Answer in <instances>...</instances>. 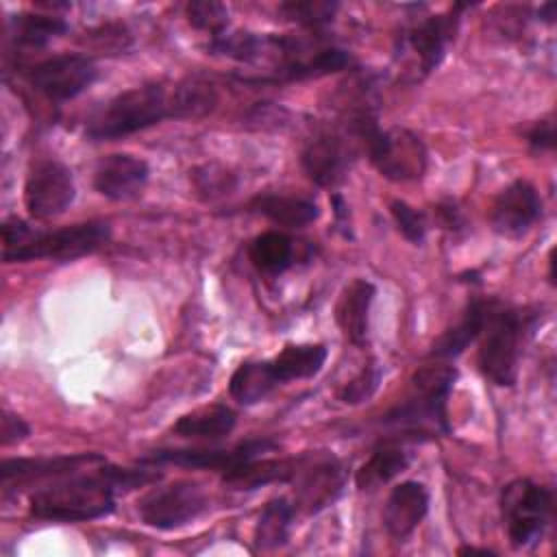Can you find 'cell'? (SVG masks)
Returning a JSON list of instances; mask_svg holds the SVG:
<instances>
[{"instance_id": "cell-7", "label": "cell", "mask_w": 557, "mask_h": 557, "mask_svg": "<svg viewBox=\"0 0 557 557\" xmlns=\"http://www.w3.org/2000/svg\"><path fill=\"white\" fill-rule=\"evenodd\" d=\"M553 490L531 479H513L500 492V516L513 548L535 546L553 522Z\"/></svg>"}, {"instance_id": "cell-27", "label": "cell", "mask_w": 557, "mask_h": 557, "mask_svg": "<svg viewBox=\"0 0 557 557\" xmlns=\"http://www.w3.org/2000/svg\"><path fill=\"white\" fill-rule=\"evenodd\" d=\"M409 463H411V457L405 448L389 446V444L379 446L355 472V485L359 490H376L389 483L400 472H405Z\"/></svg>"}, {"instance_id": "cell-6", "label": "cell", "mask_w": 557, "mask_h": 557, "mask_svg": "<svg viewBox=\"0 0 557 557\" xmlns=\"http://www.w3.org/2000/svg\"><path fill=\"white\" fill-rule=\"evenodd\" d=\"M346 128L357 141L363 144L370 163L379 170L381 176L396 183L422 178L429 154L422 139L411 131L400 126L379 128L372 113L350 117L346 122Z\"/></svg>"}, {"instance_id": "cell-1", "label": "cell", "mask_w": 557, "mask_h": 557, "mask_svg": "<svg viewBox=\"0 0 557 557\" xmlns=\"http://www.w3.org/2000/svg\"><path fill=\"white\" fill-rule=\"evenodd\" d=\"M159 476V472L115 468L104 461L100 466L52 479V483L35 490L28 498V509L35 518L52 522L98 520L115 509L117 492L141 487Z\"/></svg>"}, {"instance_id": "cell-5", "label": "cell", "mask_w": 557, "mask_h": 557, "mask_svg": "<svg viewBox=\"0 0 557 557\" xmlns=\"http://www.w3.org/2000/svg\"><path fill=\"white\" fill-rule=\"evenodd\" d=\"M535 324V315L527 309L503 305L492 298L485 324L479 333L476 366L479 372L500 387H511L518 379L522 344Z\"/></svg>"}, {"instance_id": "cell-33", "label": "cell", "mask_w": 557, "mask_h": 557, "mask_svg": "<svg viewBox=\"0 0 557 557\" xmlns=\"http://www.w3.org/2000/svg\"><path fill=\"white\" fill-rule=\"evenodd\" d=\"M379 381H381V368L376 361H370L357 372V376L352 381H348L339 389V400L346 405H359L376 392Z\"/></svg>"}, {"instance_id": "cell-2", "label": "cell", "mask_w": 557, "mask_h": 557, "mask_svg": "<svg viewBox=\"0 0 557 557\" xmlns=\"http://www.w3.org/2000/svg\"><path fill=\"white\" fill-rule=\"evenodd\" d=\"M111 237L109 222L89 220L54 231H37L20 218L2 222V259L4 263L57 259L72 261L102 248Z\"/></svg>"}, {"instance_id": "cell-8", "label": "cell", "mask_w": 557, "mask_h": 557, "mask_svg": "<svg viewBox=\"0 0 557 557\" xmlns=\"http://www.w3.org/2000/svg\"><path fill=\"white\" fill-rule=\"evenodd\" d=\"M209 507V496L196 481H174L148 490L137 500L144 524L161 531L178 529L198 518Z\"/></svg>"}, {"instance_id": "cell-32", "label": "cell", "mask_w": 557, "mask_h": 557, "mask_svg": "<svg viewBox=\"0 0 557 557\" xmlns=\"http://www.w3.org/2000/svg\"><path fill=\"white\" fill-rule=\"evenodd\" d=\"M389 213L394 218L396 228L400 231V235L411 242V244H422L426 237V215L422 211H418L416 207H411L405 200H392L389 205Z\"/></svg>"}, {"instance_id": "cell-24", "label": "cell", "mask_w": 557, "mask_h": 557, "mask_svg": "<svg viewBox=\"0 0 557 557\" xmlns=\"http://www.w3.org/2000/svg\"><path fill=\"white\" fill-rule=\"evenodd\" d=\"M296 518V505L287 496H278L265 503L261 509L255 531L252 544L257 550H274L289 540L292 524Z\"/></svg>"}, {"instance_id": "cell-20", "label": "cell", "mask_w": 557, "mask_h": 557, "mask_svg": "<svg viewBox=\"0 0 557 557\" xmlns=\"http://www.w3.org/2000/svg\"><path fill=\"white\" fill-rule=\"evenodd\" d=\"M492 298H472L468 307L463 309L457 324L446 329L431 346L429 357L431 359H453L461 355L481 333L487 311H490Z\"/></svg>"}, {"instance_id": "cell-13", "label": "cell", "mask_w": 557, "mask_h": 557, "mask_svg": "<svg viewBox=\"0 0 557 557\" xmlns=\"http://www.w3.org/2000/svg\"><path fill=\"white\" fill-rule=\"evenodd\" d=\"M278 444L270 437H250L231 448H159L144 455L141 463H174L183 468L200 470H231L246 461L261 459L265 453L274 450Z\"/></svg>"}, {"instance_id": "cell-10", "label": "cell", "mask_w": 557, "mask_h": 557, "mask_svg": "<svg viewBox=\"0 0 557 557\" xmlns=\"http://www.w3.org/2000/svg\"><path fill=\"white\" fill-rule=\"evenodd\" d=\"M72 170L54 159L37 161L24 183V207L35 220H52L74 202Z\"/></svg>"}, {"instance_id": "cell-3", "label": "cell", "mask_w": 557, "mask_h": 557, "mask_svg": "<svg viewBox=\"0 0 557 557\" xmlns=\"http://www.w3.org/2000/svg\"><path fill=\"white\" fill-rule=\"evenodd\" d=\"M176 117L174 83H144L113 96L89 122L85 135L91 141H115Z\"/></svg>"}, {"instance_id": "cell-11", "label": "cell", "mask_w": 557, "mask_h": 557, "mask_svg": "<svg viewBox=\"0 0 557 557\" xmlns=\"http://www.w3.org/2000/svg\"><path fill=\"white\" fill-rule=\"evenodd\" d=\"M292 483H296V511L305 509L307 513H318L342 494L346 472L339 459L329 453H305L300 455Z\"/></svg>"}, {"instance_id": "cell-15", "label": "cell", "mask_w": 557, "mask_h": 557, "mask_svg": "<svg viewBox=\"0 0 557 557\" xmlns=\"http://www.w3.org/2000/svg\"><path fill=\"white\" fill-rule=\"evenodd\" d=\"M463 9H466V4H455L446 13L429 15L424 20H420L405 33V41L413 50V54L420 63L422 76H426L442 63L446 48L453 44V39L457 35Z\"/></svg>"}, {"instance_id": "cell-14", "label": "cell", "mask_w": 557, "mask_h": 557, "mask_svg": "<svg viewBox=\"0 0 557 557\" xmlns=\"http://www.w3.org/2000/svg\"><path fill=\"white\" fill-rule=\"evenodd\" d=\"M542 215V198L529 181L509 183L492 202L490 224L494 233L518 239L522 237Z\"/></svg>"}, {"instance_id": "cell-4", "label": "cell", "mask_w": 557, "mask_h": 557, "mask_svg": "<svg viewBox=\"0 0 557 557\" xmlns=\"http://www.w3.org/2000/svg\"><path fill=\"white\" fill-rule=\"evenodd\" d=\"M455 379L457 370L453 366H422L411 376L407 398L383 416V424L413 437L450 433L446 405Z\"/></svg>"}, {"instance_id": "cell-31", "label": "cell", "mask_w": 557, "mask_h": 557, "mask_svg": "<svg viewBox=\"0 0 557 557\" xmlns=\"http://www.w3.org/2000/svg\"><path fill=\"white\" fill-rule=\"evenodd\" d=\"M185 15L189 24L198 30L209 33L211 37H218L228 26V11L222 2L215 0H196L185 7Z\"/></svg>"}, {"instance_id": "cell-26", "label": "cell", "mask_w": 557, "mask_h": 557, "mask_svg": "<svg viewBox=\"0 0 557 557\" xmlns=\"http://www.w3.org/2000/svg\"><path fill=\"white\" fill-rule=\"evenodd\" d=\"M252 265L263 274H281L296 261V242L283 231H265L248 246Z\"/></svg>"}, {"instance_id": "cell-17", "label": "cell", "mask_w": 557, "mask_h": 557, "mask_svg": "<svg viewBox=\"0 0 557 557\" xmlns=\"http://www.w3.org/2000/svg\"><path fill=\"white\" fill-rule=\"evenodd\" d=\"M150 168L141 157L128 152L107 154L94 172V187L109 200H131L139 196L148 183Z\"/></svg>"}, {"instance_id": "cell-19", "label": "cell", "mask_w": 557, "mask_h": 557, "mask_svg": "<svg viewBox=\"0 0 557 557\" xmlns=\"http://www.w3.org/2000/svg\"><path fill=\"white\" fill-rule=\"evenodd\" d=\"M374 296V283L368 278H352L335 302V322L344 337L355 346H363L368 339V320Z\"/></svg>"}, {"instance_id": "cell-34", "label": "cell", "mask_w": 557, "mask_h": 557, "mask_svg": "<svg viewBox=\"0 0 557 557\" xmlns=\"http://www.w3.org/2000/svg\"><path fill=\"white\" fill-rule=\"evenodd\" d=\"M194 185L200 194H205V198H215L226 194L233 187V174H228L226 170L218 168V165H202L194 170Z\"/></svg>"}, {"instance_id": "cell-38", "label": "cell", "mask_w": 557, "mask_h": 557, "mask_svg": "<svg viewBox=\"0 0 557 557\" xmlns=\"http://www.w3.org/2000/svg\"><path fill=\"white\" fill-rule=\"evenodd\" d=\"M331 207H333V213H335V220H337V228H344L342 235H344V237H350V231L346 228V226H348V207H346L344 198H342L339 194H333Z\"/></svg>"}, {"instance_id": "cell-30", "label": "cell", "mask_w": 557, "mask_h": 557, "mask_svg": "<svg viewBox=\"0 0 557 557\" xmlns=\"http://www.w3.org/2000/svg\"><path fill=\"white\" fill-rule=\"evenodd\" d=\"M278 11L285 20L302 24L307 28H322L329 24L337 11V2H320V0H302V2H283Z\"/></svg>"}, {"instance_id": "cell-36", "label": "cell", "mask_w": 557, "mask_h": 557, "mask_svg": "<svg viewBox=\"0 0 557 557\" xmlns=\"http://www.w3.org/2000/svg\"><path fill=\"white\" fill-rule=\"evenodd\" d=\"M30 433V426L17 416V413H11V411H2V446H11V444H17L22 440H26Z\"/></svg>"}, {"instance_id": "cell-37", "label": "cell", "mask_w": 557, "mask_h": 557, "mask_svg": "<svg viewBox=\"0 0 557 557\" xmlns=\"http://www.w3.org/2000/svg\"><path fill=\"white\" fill-rule=\"evenodd\" d=\"M435 211H437V218H440V222H442V226H444L446 231L457 233V231H461V228L466 226V218H463L461 209H459L453 200L440 202Z\"/></svg>"}, {"instance_id": "cell-12", "label": "cell", "mask_w": 557, "mask_h": 557, "mask_svg": "<svg viewBox=\"0 0 557 557\" xmlns=\"http://www.w3.org/2000/svg\"><path fill=\"white\" fill-rule=\"evenodd\" d=\"M98 78L96 63L85 54H54L28 72V83L48 100L65 102L83 94Z\"/></svg>"}, {"instance_id": "cell-23", "label": "cell", "mask_w": 557, "mask_h": 557, "mask_svg": "<svg viewBox=\"0 0 557 557\" xmlns=\"http://www.w3.org/2000/svg\"><path fill=\"white\" fill-rule=\"evenodd\" d=\"M235 411L226 405H205L172 424V433L185 440H220L235 429Z\"/></svg>"}, {"instance_id": "cell-35", "label": "cell", "mask_w": 557, "mask_h": 557, "mask_svg": "<svg viewBox=\"0 0 557 557\" xmlns=\"http://www.w3.org/2000/svg\"><path fill=\"white\" fill-rule=\"evenodd\" d=\"M524 139H527V144H529L533 150H537V152L553 150V146H555V122H553V117L535 120V122L524 131Z\"/></svg>"}, {"instance_id": "cell-29", "label": "cell", "mask_w": 557, "mask_h": 557, "mask_svg": "<svg viewBox=\"0 0 557 557\" xmlns=\"http://www.w3.org/2000/svg\"><path fill=\"white\" fill-rule=\"evenodd\" d=\"M218 104V91L211 81L200 76H187L174 83V107L176 120L202 117L211 113Z\"/></svg>"}, {"instance_id": "cell-28", "label": "cell", "mask_w": 557, "mask_h": 557, "mask_svg": "<svg viewBox=\"0 0 557 557\" xmlns=\"http://www.w3.org/2000/svg\"><path fill=\"white\" fill-rule=\"evenodd\" d=\"M11 37L17 46L26 48H44L54 37L67 30L63 17L57 15H41V13H20L9 20Z\"/></svg>"}, {"instance_id": "cell-22", "label": "cell", "mask_w": 557, "mask_h": 557, "mask_svg": "<svg viewBox=\"0 0 557 557\" xmlns=\"http://www.w3.org/2000/svg\"><path fill=\"white\" fill-rule=\"evenodd\" d=\"M326 357L329 350L324 344H285L281 352L268 361L278 385H285L289 381L315 376L322 370Z\"/></svg>"}, {"instance_id": "cell-18", "label": "cell", "mask_w": 557, "mask_h": 557, "mask_svg": "<svg viewBox=\"0 0 557 557\" xmlns=\"http://www.w3.org/2000/svg\"><path fill=\"white\" fill-rule=\"evenodd\" d=\"M429 511V492L420 481H403L392 487L381 511L387 535L396 542L407 540Z\"/></svg>"}, {"instance_id": "cell-25", "label": "cell", "mask_w": 557, "mask_h": 557, "mask_svg": "<svg viewBox=\"0 0 557 557\" xmlns=\"http://www.w3.org/2000/svg\"><path fill=\"white\" fill-rule=\"evenodd\" d=\"M276 387H278V381L268 359L239 363L228 381V394L233 396V400L246 407L261 403Z\"/></svg>"}, {"instance_id": "cell-21", "label": "cell", "mask_w": 557, "mask_h": 557, "mask_svg": "<svg viewBox=\"0 0 557 557\" xmlns=\"http://www.w3.org/2000/svg\"><path fill=\"white\" fill-rule=\"evenodd\" d=\"M248 207L250 211L287 228L307 226L320 215V207L311 198L287 194H259L250 200Z\"/></svg>"}, {"instance_id": "cell-16", "label": "cell", "mask_w": 557, "mask_h": 557, "mask_svg": "<svg viewBox=\"0 0 557 557\" xmlns=\"http://www.w3.org/2000/svg\"><path fill=\"white\" fill-rule=\"evenodd\" d=\"M107 459L100 453H78V455H57V457H37V459H4L0 466L2 492L7 494L13 485L37 483L44 479H59L85 468L104 463Z\"/></svg>"}, {"instance_id": "cell-9", "label": "cell", "mask_w": 557, "mask_h": 557, "mask_svg": "<svg viewBox=\"0 0 557 557\" xmlns=\"http://www.w3.org/2000/svg\"><path fill=\"white\" fill-rule=\"evenodd\" d=\"M355 137L339 128H320L302 146L305 174L320 187H337L355 159Z\"/></svg>"}, {"instance_id": "cell-39", "label": "cell", "mask_w": 557, "mask_h": 557, "mask_svg": "<svg viewBox=\"0 0 557 557\" xmlns=\"http://www.w3.org/2000/svg\"><path fill=\"white\" fill-rule=\"evenodd\" d=\"M537 13H540V20H544V22L553 24V20H555V4H553V2H548V4H542Z\"/></svg>"}]
</instances>
